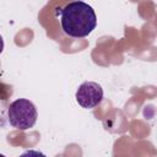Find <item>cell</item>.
<instances>
[{
	"mask_svg": "<svg viewBox=\"0 0 157 157\" xmlns=\"http://www.w3.org/2000/svg\"><path fill=\"white\" fill-rule=\"evenodd\" d=\"M38 118L36 105L26 98L13 101L7 108V120L18 130H28L34 126Z\"/></svg>",
	"mask_w": 157,
	"mask_h": 157,
	"instance_id": "cell-2",
	"label": "cell"
},
{
	"mask_svg": "<svg viewBox=\"0 0 157 157\" xmlns=\"http://www.w3.org/2000/svg\"><path fill=\"white\" fill-rule=\"evenodd\" d=\"M76 102L85 109H92L98 105L103 99V88L93 81L81 83L75 94Z\"/></svg>",
	"mask_w": 157,
	"mask_h": 157,
	"instance_id": "cell-3",
	"label": "cell"
},
{
	"mask_svg": "<svg viewBox=\"0 0 157 157\" xmlns=\"http://www.w3.org/2000/svg\"><path fill=\"white\" fill-rule=\"evenodd\" d=\"M60 23L65 34L72 38L87 37L97 26V16L92 6L76 0L60 9Z\"/></svg>",
	"mask_w": 157,
	"mask_h": 157,
	"instance_id": "cell-1",
	"label": "cell"
}]
</instances>
